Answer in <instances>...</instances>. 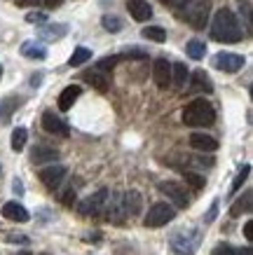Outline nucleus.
<instances>
[{
	"label": "nucleus",
	"mask_w": 253,
	"mask_h": 255,
	"mask_svg": "<svg viewBox=\"0 0 253 255\" xmlns=\"http://www.w3.org/2000/svg\"><path fill=\"white\" fill-rule=\"evenodd\" d=\"M211 38L216 42H225V45H235V42H242L244 40V31H242V23L235 16V12L228 7L218 9L214 14V21H211Z\"/></svg>",
	"instance_id": "nucleus-1"
},
{
	"label": "nucleus",
	"mask_w": 253,
	"mask_h": 255,
	"mask_svg": "<svg viewBox=\"0 0 253 255\" xmlns=\"http://www.w3.org/2000/svg\"><path fill=\"white\" fill-rule=\"evenodd\" d=\"M181 120L185 127H211L216 122V110L207 99H195L183 108Z\"/></svg>",
	"instance_id": "nucleus-2"
},
{
	"label": "nucleus",
	"mask_w": 253,
	"mask_h": 255,
	"mask_svg": "<svg viewBox=\"0 0 253 255\" xmlns=\"http://www.w3.org/2000/svg\"><path fill=\"white\" fill-rule=\"evenodd\" d=\"M178 9H183L181 12L183 21H188L192 28L202 31L209 21V14H211V0H185V5Z\"/></svg>",
	"instance_id": "nucleus-3"
},
{
	"label": "nucleus",
	"mask_w": 253,
	"mask_h": 255,
	"mask_svg": "<svg viewBox=\"0 0 253 255\" xmlns=\"http://www.w3.org/2000/svg\"><path fill=\"white\" fill-rule=\"evenodd\" d=\"M174 216H176L174 206H169V204L160 201V204H155V206L148 209V216L143 218V225H146V227H164L167 223L174 220Z\"/></svg>",
	"instance_id": "nucleus-4"
},
{
	"label": "nucleus",
	"mask_w": 253,
	"mask_h": 255,
	"mask_svg": "<svg viewBox=\"0 0 253 255\" xmlns=\"http://www.w3.org/2000/svg\"><path fill=\"white\" fill-rule=\"evenodd\" d=\"M197 246H200V234L197 232H176L171 237V251L176 255H195Z\"/></svg>",
	"instance_id": "nucleus-5"
},
{
	"label": "nucleus",
	"mask_w": 253,
	"mask_h": 255,
	"mask_svg": "<svg viewBox=\"0 0 253 255\" xmlns=\"http://www.w3.org/2000/svg\"><path fill=\"white\" fill-rule=\"evenodd\" d=\"M110 194V192H108ZM103 213H106L108 223L113 225H122L124 218H127V211H124V199L120 192H113L110 197L106 199V204H103Z\"/></svg>",
	"instance_id": "nucleus-6"
},
{
	"label": "nucleus",
	"mask_w": 253,
	"mask_h": 255,
	"mask_svg": "<svg viewBox=\"0 0 253 255\" xmlns=\"http://www.w3.org/2000/svg\"><path fill=\"white\" fill-rule=\"evenodd\" d=\"M106 199H108V190H106V187H101L99 192H94L92 197H87V199L80 201V206H77L80 216H84V218L99 216L101 211H103V204H106Z\"/></svg>",
	"instance_id": "nucleus-7"
},
{
	"label": "nucleus",
	"mask_w": 253,
	"mask_h": 255,
	"mask_svg": "<svg viewBox=\"0 0 253 255\" xmlns=\"http://www.w3.org/2000/svg\"><path fill=\"white\" fill-rule=\"evenodd\" d=\"M211 63H214V68L223 70V73H237L244 68V56L232 54V52H221L211 59Z\"/></svg>",
	"instance_id": "nucleus-8"
},
{
	"label": "nucleus",
	"mask_w": 253,
	"mask_h": 255,
	"mask_svg": "<svg viewBox=\"0 0 253 255\" xmlns=\"http://www.w3.org/2000/svg\"><path fill=\"white\" fill-rule=\"evenodd\" d=\"M157 187H160V192L167 194L176 206H181V209H188V206H190V197H188V192H185L183 185H178V183H174V180H164V183H160Z\"/></svg>",
	"instance_id": "nucleus-9"
},
{
	"label": "nucleus",
	"mask_w": 253,
	"mask_h": 255,
	"mask_svg": "<svg viewBox=\"0 0 253 255\" xmlns=\"http://www.w3.org/2000/svg\"><path fill=\"white\" fill-rule=\"evenodd\" d=\"M66 173H68V169H66L63 164H52V166H47V169L40 171L38 176H40V180H42V185H45V187L56 190V187L63 183Z\"/></svg>",
	"instance_id": "nucleus-10"
},
{
	"label": "nucleus",
	"mask_w": 253,
	"mask_h": 255,
	"mask_svg": "<svg viewBox=\"0 0 253 255\" xmlns=\"http://www.w3.org/2000/svg\"><path fill=\"white\" fill-rule=\"evenodd\" d=\"M153 78H155V85L160 87V89H167V87L171 85V63H169L167 56H160V59H155Z\"/></svg>",
	"instance_id": "nucleus-11"
},
{
	"label": "nucleus",
	"mask_w": 253,
	"mask_h": 255,
	"mask_svg": "<svg viewBox=\"0 0 253 255\" xmlns=\"http://www.w3.org/2000/svg\"><path fill=\"white\" fill-rule=\"evenodd\" d=\"M42 127H45V131L47 133H54V136H68L70 129H68V124L63 122L59 115H54L52 110H47V113H42Z\"/></svg>",
	"instance_id": "nucleus-12"
},
{
	"label": "nucleus",
	"mask_w": 253,
	"mask_h": 255,
	"mask_svg": "<svg viewBox=\"0 0 253 255\" xmlns=\"http://www.w3.org/2000/svg\"><path fill=\"white\" fill-rule=\"evenodd\" d=\"M127 9L136 21H148L153 16V7L148 0H127Z\"/></svg>",
	"instance_id": "nucleus-13"
},
{
	"label": "nucleus",
	"mask_w": 253,
	"mask_h": 255,
	"mask_svg": "<svg viewBox=\"0 0 253 255\" xmlns=\"http://www.w3.org/2000/svg\"><path fill=\"white\" fill-rule=\"evenodd\" d=\"M23 103L21 96H5V99L0 101V124H7L9 120H12V115H14V110L19 108Z\"/></svg>",
	"instance_id": "nucleus-14"
},
{
	"label": "nucleus",
	"mask_w": 253,
	"mask_h": 255,
	"mask_svg": "<svg viewBox=\"0 0 253 255\" xmlns=\"http://www.w3.org/2000/svg\"><path fill=\"white\" fill-rule=\"evenodd\" d=\"M190 145L200 152H216L218 150V140L209 133H192L190 136Z\"/></svg>",
	"instance_id": "nucleus-15"
},
{
	"label": "nucleus",
	"mask_w": 253,
	"mask_h": 255,
	"mask_svg": "<svg viewBox=\"0 0 253 255\" xmlns=\"http://www.w3.org/2000/svg\"><path fill=\"white\" fill-rule=\"evenodd\" d=\"M2 216L7 218V220H14V223H28V211L23 209L21 204H16V201H7L5 206H2Z\"/></svg>",
	"instance_id": "nucleus-16"
},
{
	"label": "nucleus",
	"mask_w": 253,
	"mask_h": 255,
	"mask_svg": "<svg viewBox=\"0 0 253 255\" xmlns=\"http://www.w3.org/2000/svg\"><path fill=\"white\" fill-rule=\"evenodd\" d=\"M80 94H82V89L77 85H70V87H66L61 94H59V110H70L73 108V103H75L77 99H80Z\"/></svg>",
	"instance_id": "nucleus-17"
},
{
	"label": "nucleus",
	"mask_w": 253,
	"mask_h": 255,
	"mask_svg": "<svg viewBox=\"0 0 253 255\" xmlns=\"http://www.w3.org/2000/svg\"><path fill=\"white\" fill-rule=\"evenodd\" d=\"M66 33H68L66 23H47V26L40 28V38L47 40V42H54V40H61Z\"/></svg>",
	"instance_id": "nucleus-18"
},
{
	"label": "nucleus",
	"mask_w": 253,
	"mask_h": 255,
	"mask_svg": "<svg viewBox=\"0 0 253 255\" xmlns=\"http://www.w3.org/2000/svg\"><path fill=\"white\" fill-rule=\"evenodd\" d=\"M59 159V150L54 147H47V145H35L31 152V162L33 164H45V162H54Z\"/></svg>",
	"instance_id": "nucleus-19"
},
{
	"label": "nucleus",
	"mask_w": 253,
	"mask_h": 255,
	"mask_svg": "<svg viewBox=\"0 0 253 255\" xmlns=\"http://www.w3.org/2000/svg\"><path fill=\"white\" fill-rule=\"evenodd\" d=\"M21 54L26 59H33V61H42V59H47V49L45 45H40L35 40H28V42L21 45Z\"/></svg>",
	"instance_id": "nucleus-20"
},
{
	"label": "nucleus",
	"mask_w": 253,
	"mask_h": 255,
	"mask_svg": "<svg viewBox=\"0 0 253 255\" xmlns=\"http://www.w3.org/2000/svg\"><path fill=\"white\" fill-rule=\"evenodd\" d=\"M82 80L84 82H89L96 92H108V87H110L108 78L103 75V70H87V73L82 75Z\"/></svg>",
	"instance_id": "nucleus-21"
},
{
	"label": "nucleus",
	"mask_w": 253,
	"mask_h": 255,
	"mask_svg": "<svg viewBox=\"0 0 253 255\" xmlns=\"http://www.w3.org/2000/svg\"><path fill=\"white\" fill-rule=\"evenodd\" d=\"M122 199H124V211H127V216H138V213H141V206H143L141 192L129 190L127 194H122Z\"/></svg>",
	"instance_id": "nucleus-22"
},
{
	"label": "nucleus",
	"mask_w": 253,
	"mask_h": 255,
	"mask_svg": "<svg viewBox=\"0 0 253 255\" xmlns=\"http://www.w3.org/2000/svg\"><path fill=\"white\" fill-rule=\"evenodd\" d=\"M192 92H204V94H211L214 92V85L204 70H195L192 73Z\"/></svg>",
	"instance_id": "nucleus-23"
},
{
	"label": "nucleus",
	"mask_w": 253,
	"mask_h": 255,
	"mask_svg": "<svg viewBox=\"0 0 253 255\" xmlns=\"http://www.w3.org/2000/svg\"><path fill=\"white\" fill-rule=\"evenodd\" d=\"M188 68H185V63H171V85L176 87V89H183L185 82H188Z\"/></svg>",
	"instance_id": "nucleus-24"
},
{
	"label": "nucleus",
	"mask_w": 253,
	"mask_h": 255,
	"mask_svg": "<svg viewBox=\"0 0 253 255\" xmlns=\"http://www.w3.org/2000/svg\"><path fill=\"white\" fill-rule=\"evenodd\" d=\"M185 52H188V56H190V59L200 61V59H204V54H207V45H204L202 40H190V42H188V47H185Z\"/></svg>",
	"instance_id": "nucleus-25"
},
{
	"label": "nucleus",
	"mask_w": 253,
	"mask_h": 255,
	"mask_svg": "<svg viewBox=\"0 0 253 255\" xmlns=\"http://www.w3.org/2000/svg\"><path fill=\"white\" fill-rule=\"evenodd\" d=\"M141 35L146 40H153V42H164V40H167V31H164L162 26H146V28L141 31Z\"/></svg>",
	"instance_id": "nucleus-26"
},
{
	"label": "nucleus",
	"mask_w": 253,
	"mask_h": 255,
	"mask_svg": "<svg viewBox=\"0 0 253 255\" xmlns=\"http://www.w3.org/2000/svg\"><path fill=\"white\" fill-rule=\"evenodd\" d=\"M211 255H251V248H232L230 244H218Z\"/></svg>",
	"instance_id": "nucleus-27"
},
{
	"label": "nucleus",
	"mask_w": 253,
	"mask_h": 255,
	"mask_svg": "<svg viewBox=\"0 0 253 255\" xmlns=\"http://www.w3.org/2000/svg\"><path fill=\"white\" fill-rule=\"evenodd\" d=\"M92 59V49H87V47H77L75 52H73V56L68 59V66H82V63H87Z\"/></svg>",
	"instance_id": "nucleus-28"
},
{
	"label": "nucleus",
	"mask_w": 253,
	"mask_h": 255,
	"mask_svg": "<svg viewBox=\"0 0 253 255\" xmlns=\"http://www.w3.org/2000/svg\"><path fill=\"white\" fill-rule=\"evenodd\" d=\"M249 211H251V192H246L244 197H242V199H239L237 204L232 206V209H230V216L232 218H239L242 213H249Z\"/></svg>",
	"instance_id": "nucleus-29"
},
{
	"label": "nucleus",
	"mask_w": 253,
	"mask_h": 255,
	"mask_svg": "<svg viewBox=\"0 0 253 255\" xmlns=\"http://www.w3.org/2000/svg\"><path fill=\"white\" fill-rule=\"evenodd\" d=\"M26 138H28V131H26L23 127H16L14 131H12V150H14V152H21L23 145H26Z\"/></svg>",
	"instance_id": "nucleus-30"
},
{
	"label": "nucleus",
	"mask_w": 253,
	"mask_h": 255,
	"mask_svg": "<svg viewBox=\"0 0 253 255\" xmlns=\"http://www.w3.org/2000/svg\"><path fill=\"white\" fill-rule=\"evenodd\" d=\"M101 23H103V28H106L108 33H120L124 28L122 19H120V16H113V14H106L101 19Z\"/></svg>",
	"instance_id": "nucleus-31"
},
{
	"label": "nucleus",
	"mask_w": 253,
	"mask_h": 255,
	"mask_svg": "<svg viewBox=\"0 0 253 255\" xmlns=\"http://www.w3.org/2000/svg\"><path fill=\"white\" fill-rule=\"evenodd\" d=\"M183 178L192 190H202V187L207 185V178H202L200 173H195V171H183Z\"/></svg>",
	"instance_id": "nucleus-32"
},
{
	"label": "nucleus",
	"mask_w": 253,
	"mask_h": 255,
	"mask_svg": "<svg viewBox=\"0 0 253 255\" xmlns=\"http://www.w3.org/2000/svg\"><path fill=\"white\" fill-rule=\"evenodd\" d=\"M249 173H251V166H249V164H244V166H242V171L237 173V178H235V183H232L230 194H237L239 192V187L244 185V180L249 178Z\"/></svg>",
	"instance_id": "nucleus-33"
},
{
	"label": "nucleus",
	"mask_w": 253,
	"mask_h": 255,
	"mask_svg": "<svg viewBox=\"0 0 253 255\" xmlns=\"http://www.w3.org/2000/svg\"><path fill=\"white\" fill-rule=\"evenodd\" d=\"M124 56L122 54H115V56H106V59H101L99 63H96V70H103V73H106V70H113L117 66V63L122 61Z\"/></svg>",
	"instance_id": "nucleus-34"
},
{
	"label": "nucleus",
	"mask_w": 253,
	"mask_h": 255,
	"mask_svg": "<svg viewBox=\"0 0 253 255\" xmlns=\"http://www.w3.org/2000/svg\"><path fill=\"white\" fill-rule=\"evenodd\" d=\"M239 12L244 14L246 28H251V2L249 0H239Z\"/></svg>",
	"instance_id": "nucleus-35"
},
{
	"label": "nucleus",
	"mask_w": 253,
	"mask_h": 255,
	"mask_svg": "<svg viewBox=\"0 0 253 255\" xmlns=\"http://www.w3.org/2000/svg\"><path fill=\"white\" fill-rule=\"evenodd\" d=\"M188 159V164H192V166H214V159L211 157H185Z\"/></svg>",
	"instance_id": "nucleus-36"
},
{
	"label": "nucleus",
	"mask_w": 253,
	"mask_h": 255,
	"mask_svg": "<svg viewBox=\"0 0 253 255\" xmlns=\"http://www.w3.org/2000/svg\"><path fill=\"white\" fill-rule=\"evenodd\" d=\"M127 59H148V54L143 52V49H136V47H129V49H124V54Z\"/></svg>",
	"instance_id": "nucleus-37"
},
{
	"label": "nucleus",
	"mask_w": 253,
	"mask_h": 255,
	"mask_svg": "<svg viewBox=\"0 0 253 255\" xmlns=\"http://www.w3.org/2000/svg\"><path fill=\"white\" fill-rule=\"evenodd\" d=\"M26 21H31V23H42V21H47V14H42V12H31V14L26 16Z\"/></svg>",
	"instance_id": "nucleus-38"
},
{
	"label": "nucleus",
	"mask_w": 253,
	"mask_h": 255,
	"mask_svg": "<svg viewBox=\"0 0 253 255\" xmlns=\"http://www.w3.org/2000/svg\"><path fill=\"white\" fill-rule=\"evenodd\" d=\"M216 213H218V201H214V206L209 209V213H207V218H204V225H211L216 220Z\"/></svg>",
	"instance_id": "nucleus-39"
},
{
	"label": "nucleus",
	"mask_w": 253,
	"mask_h": 255,
	"mask_svg": "<svg viewBox=\"0 0 253 255\" xmlns=\"http://www.w3.org/2000/svg\"><path fill=\"white\" fill-rule=\"evenodd\" d=\"M73 201H75V190H73V187H68V190H66V194H63V204H66V206H73Z\"/></svg>",
	"instance_id": "nucleus-40"
},
{
	"label": "nucleus",
	"mask_w": 253,
	"mask_h": 255,
	"mask_svg": "<svg viewBox=\"0 0 253 255\" xmlns=\"http://www.w3.org/2000/svg\"><path fill=\"white\" fill-rule=\"evenodd\" d=\"M162 5H167V7L178 9V7H183V5H185V0H162Z\"/></svg>",
	"instance_id": "nucleus-41"
},
{
	"label": "nucleus",
	"mask_w": 253,
	"mask_h": 255,
	"mask_svg": "<svg viewBox=\"0 0 253 255\" xmlns=\"http://www.w3.org/2000/svg\"><path fill=\"white\" fill-rule=\"evenodd\" d=\"M12 190H14L16 197H21V194H23V183L19 180V178H14V183H12Z\"/></svg>",
	"instance_id": "nucleus-42"
},
{
	"label": "nucleus",
	"mask_w": 253,
	"mask_h": 255,
	"mask_svg": "<svg viewBox=\"0 0 253 255\" xmlns=\"http://www.w3.org/2000/svg\"><path fill=\"white\" fill-rule=\"evenodd\" d=\"M7 241H9V244H28V239H26V237H14V234H9Z\"/></svg>",
	"instance_id": "nucleus-43"
},
{
	"label": "nucleus",
	"mask_w": 253,
	"mask_h": 255,
	"mask_svg": "<svg viewBox=\"0 0 253 255\" xmlns=\"http://www.w3.org/2000/svg\"><path fill=\"white\" fill-rule=\"evenodd\" d=\"M19 7H28V5H38V0H16Z\"/></svg>",
	"instance_id": "nucleus-44"
},
{
	"label": "nucleus",
	"mask_w": 253,
	"mask_h": 255,
	"mask_svg": "<svg viewBox=\"0 0 253 255\" xmlns=\"http://www.w3.org/2000/svg\"><path fill=\"white\" fill-rule=\"evenodd\" d=\"M40 82H42V73H38V75L31 78V87H40Z\"/></svg>",
	"instance_id": "nucleus-45"
},
{
	"label": "nucleus",
	"mask_w": 253,
	"mask_h": 255,
	"mask_svg": "<svg viewBox=\"0 0 253 255\" xmlns=\"http://www.w3.org/2000/svg\"><path fill=\"white\" fill-rule=\"evenodd\" d=\"M244 237H246L249 241L253 239V234H251V223H246V225H244Z\"/></svg>",
	"instance_id": "nucleus-46"
},
{
	"label": "nucleus",
	"mask_w": 253,
	"mask_h": 255,
	"mask_svg": "<svg viewBox=\"0 0 253 255\" xmlns=\"http://www.w3.org/2000/svg\"><path fill=\"white\" fill-rule=\"evenodd\" d=\"M42 2H45L47 7H59L61 5V0H42Z\"/></svg>",
	"instance_id": "nucleus-47"
},
{
	"label": "nucleus",
	"mask_w": 253,
	"mask_h": 255,
	"mask_svg": "<svg viewBox=\"0 0 253 255\" xmlns=\"http://www.w3.org/2000/svg\"><path fill=\"white\" fill-rule=\"evenodd\" d=\"M19 255H33V253H28V251H23V253H19Z\"/></svg>",
	"instance_id": "nucleus-48"
},
{
	"label": "nucleus",
	"mask_w": 253,
	"mask_h": 255,
	"mask_svg": "<svg viewBox=\"0 0 253 255\" xmlns=\"http://www.w3.org/2000/svg\"><path fill=\"white\" fill-rule=\"evenodd\" d=\"M0 78H2V66H0Z\"/></svg>",
	"instance_id": "nucleus-49"
}]
</instances>
